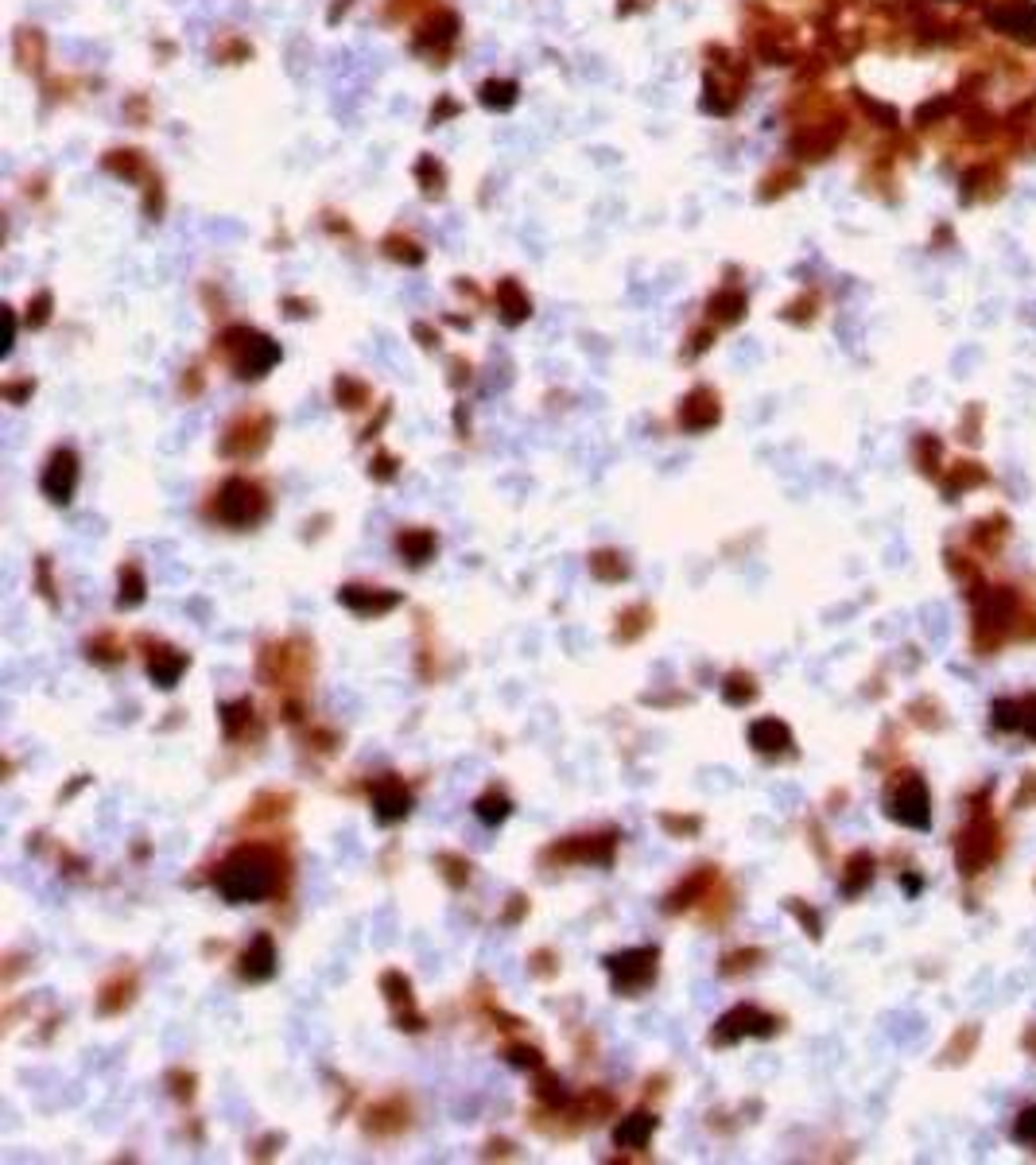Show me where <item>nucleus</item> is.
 <instances>
[{
    "label": "nucleus",
    "mask_w": 1036,
    "mask_h": 1165,
    "mask_svg": "<svg viewBox=\"0 0 1036 1165\" xmlns=\"http://www.w3.org/2000/svg\"><path fill=\"white\" fill-rule=\"evenodd\" d=\"M477 816H482L486 824H497L509 816V800H504L501 793H486L482 800H477Z\"/></svg>",
    "instance_id": "nucleus-15"
},
{
    "label": "nucleus",
    "mask_w": 1036,
    "mask_h": 1165,
    "mask_svg": "<svg viewBox=\"0 0 1036 1165\" xmlns=\"http://www.w3.org/2000/svg\"><path fill=\"white\" fill-rule=\"evenodd\" d=\"M74 482H78V459H74V451H55V455H51L47 474H43V494L51 501H70Z\"/></svg>",
    "instance_id": "nucleus-5"
},
{
    "label": "nucleus",
    "mask_w": 1036,
    "mask_h": 1165,
    "mask_svg": "<svg viewBox=\"0 0 1036 1165\" xmlns=\"http://www.w3.org/2000/svg\"><path fill=\"white\" fill-rule=\"evenodd\" d=\"M652 1131H656L652 1115H629V1119H621L614 1138H617V1146H625V1150H641L652 1138Z\"/></svg>",
    "instance_id": "nucleus-12"
},
{
    "label": "nucleus",
    "mask_w": 1036,
    "mask_h": 1165,
    "mask_svg": "<svg viewBox=\"0 0 1036 1165\" xmlns=\"http://www.w3.org/2000/svg\"><path fill=\"white\" fill-rule=\"evenodd\" d=\"M726 699L730 704H742V699H754V684L742 680V676H734L730 680V688H726Z\"/></svg>",
    "instance_id": "nucleus-17"
},
{
    "label": "nucleus",
    "mask_w": 1036,
    "mask_h": 1165,
    "mask_svg": "<svg viewBox=\"0 0 1036 1165\" xmlns=\"http://www.w3.org/2000/svg\"><path fill=\"white\" fill-rule=\"evenodd\" d=\"M373 808H377V820L396 824V820H404L408 816L412 797H408V788L400 781H381L377 788H373Z\"/></svg>",
    "instance_id": "nucleus-7"
},
{
    "label": "nucleus",
    "mask_w": 1036,
    "mask_h": 1165,
    "mask_svg": "<svg viewBox=\"0 0 1036 1165\" xmlns=\"http://www.w3.org/2000/svg\"><path fill=\"white\" fill-rule=\"evenodd\" d=\"M272 890H276V859L261 847H245L237 854H229L226 866L217 871V893L233 905L261 901Z\"/></svg>",
    "instance_id": "nucleus-1"
},
{
    "label": "nucleus",
    "mask_w": 1036,
    "mask_h": 1165,
    "mask_svg": "<svg viewBox=\"0 0 1036 1165\" xmlns=\"http://www.w3.org/2000/svg\"><path fill=\"white\" fill-rule=\"evenodd\" d=\"M264 509H268V498L261 494V486L245 482V478H233V482H226L222 498H217V517H222L226 525H237V528L261 521Z\"/></svg>",
    "instance_id": "nucleus-2"
},
{
    "label": "nucleus",
    "mask_w": 1036,
    "mask_h": 1165,
    "mask_svg": "<svg viewBox=\"0 0 1036 1165\" xmlns=\"http://www.w3.org/2000/svg\"><path fill=\"white\" fill-rule=\"evenodd\" d=\"M140 599H144V575H140L136 567H128V572L121 575V594H116V602H121V606H136Z\"/></svg>",
    "instance_id": "nucleus-14"
},
{
    "label": "nucleus",
    "mask_w": 1036,
    "mask_h": 1165,
    "mask_svg": "<svg viewBox=\"0 0 1036 1165\" xmlns=\"http://www.w3.org/2000/svg\"><path fill=\"white\" fill-rule=\"evenodd\" d=\"M610 560H614V555H594L590 564H594V572L606 575V579H610V575H625V564H617V567H614Z\"/></svg>",
    "instance_id": "nucleus-18"
},
{
    "label": "nucleus",
    "mask_w": 1036,
    "mask_h": 1165,
    "mask_svg": "<svg viewBox=\"0 0 1036 1165\" xmlns=\"http://www.w3.org/2000/svg\"><path fill=\"white\" fill-rule=\"evenodd\" d=\"M1017 1134L1025 1138V1142H1036V1107H1032V1111H1025V1115H1021V1123H1017Z\"/></svg>",
    "instance_id": "nucleus-19"
},
{
    "label": "nucleus",
    "mask_w": 1036,
    "mask_h": 1165,
    "mask_svg": "<svg viewBox=\"0 0 1036 1165\" xmlns=\"http://www.w3.org/2000/svg\"><path fill=\"white\" fill-rule=\"evenodd\" d=\"M342 602L349 606V610H357V614H384V610H393V606H396L400 599H396V594H388V591L342 587Z\"/></svg>",
    "instance_id": "nucleus-9"
},
{
    "label": "nucleus",
    "mask_w": 1036,
    "mask_h": 1165,
    "mask_svg": "<svg viewBox=\"0 0 1036 1165\" xmlns=\"http://www.w3.org/2000/svg\"><path fill=\"white\" fill-rule=\"evenodd\" d=\"M183 668H187V657L183 653H171V649H160V653L152 657V665H148L152 680L160 684V688H175L179 676H183Z\"/></svg>",
    "instance_id": "nucleus-11"
},
{
    "label": "nucleus",
    "mask_w": 1036,
    "mask_h": 1165,
    "mask_svg": "<svg viewBox=\"0 0 1036 1165\" xmlns=\"http://www.w3.org/2000/svg\"><path fill=\"white\" fill-rule=\"evenodd\" d=\"M245 715H253V707H249V704H233V707H226V731H229V734H237V731H241V722H245Z\"/></svg>",
    "instance_id": "nucleus-16"
},
{
    "label": "nucleus",
    "mask_w": 1036,
    "mask_h": 1165,
    "mask_svg": "<svg viewBox=\"0 0 1036 1165\" xmlns=\"http://www.w3.org/2000/svg\"><path fill=\"white\" fill-rule=\"evenodd\" d=\"M610 975L617 991H641L656 979V948H633L610 955Z\"/></svg>",
    "instance_id": "nucleus-3"
},
{
    "label": "nucleus",
    "mask_w": 1036,
    "mask_h": 1165,
    "mask_svg": "<svg viewBox=\"0 0 1036 1165\" xmlns=\"http://www.w3.org/2000/svg\"><path fill=\"white\" fill-rule=\"evenodd\" d=\"M543 1095H548V1099H563V1084L560 1080H543Z\"/></svg>",
    "instance_id": "nucleus-20"
},
{
    "label": "nucleus",
    "mask_w": 1036,
    "mask_h": 1165,
    "mask_svg": "<svg viewBox=\"0 0 1036 1165\" xmlns=\"http://www.w3.org/2000/svg\"><path fill=\"white\" fill-rule=\"evenodd\" d=\"M400 552H404L412 564H423L427 555L435 552V536L427 533V528H408V533H400Z\"/></svg>",
    "instance_id": "nucleus-13"
},
{
    "label": "nucleus",
    "mask_w": 1036,
    "mask_h": 1165,
    "mask_svg": "<svg viewBox=\"0 0 1036 1165\" xmlns=\"http://www.w3.org/2000/svg\"><path fill=\"white\" fill-rule=\"evenodd\" d=\"M889 816L893 820H901V824H909V827H928V788L916 781V777H909V781H901L897 788L889 793Z\"/></svg>",
    "instance_id": "nucleus-4"
},
{
    "label": "nucleus",
    "mask_w": 1036,
    "mask_h": 1165,
    "mask_svg": "<svg viewBox=\"0 0 1036 1165\" xmlns=\"http://www.w3.org/2000/svg\"><path fill=\"white\" fill-rule=\"evenodd\" d=\"M749 742H754L761 754H781V750H788V742H792V738H788L784 722L761 719V722H754V727H749Z\"/></svg>",
    "instance_id": "nucleus-10"
},
{
    "label": "nucleus",
    "mask_w": 1036,
    "mask_h": 1165,
    "mask_svg": "<svg viewBox=\"0 0 1036 1165\" xmlns=\"http://www.w3.org/2000/svg\"><path fill=\"white\" fill-rule=\"evenodd\" d=\"M772 1030V1018H765L761 1010L754 1006H737L734 1014H726L718 1021V1030H715V1041L718 1045H726V1041H737L742 1033H769Z\"/></svg>",
    "instance_id": "nucleus-6"
},
{
    "label": "nucleus",
    "mask_w": 1036,
    "mask_h": 1165,
    "mask_svg": "<svg viewBox=\"0 0 1036 1165\" xmlns=\"http://www.w3.org/2000/svg\"><path fill=\"white\" fill-rule=\"evenodd\" d=\"M272 971H276V948H272L268 937H256L249 948H245V955H241V975L253 979V983H261V979L272 975Z\"/></svg>",
    "instance_id": "nucleus-8"
}]
</instances>
